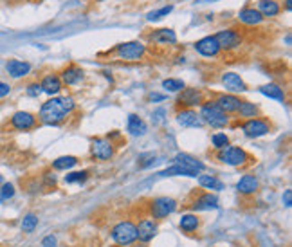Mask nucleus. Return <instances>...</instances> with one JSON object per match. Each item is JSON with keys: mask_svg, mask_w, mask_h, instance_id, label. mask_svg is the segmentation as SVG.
Instances as JSON below:
<instances>
[{"mask_svg": "<svg viewBox=\"0 0 292 247\" xmlns=\"http://www.w3.org/2000/svg\"><path fill=\"white\" fill-rule=\"evenodd\" d=\"M240 101H242V99L236 98L235 94H220L217 99H215V103L218 105V108H222V110L226 112V114L238 110Z\"/></svg>", "mask_w": 292, "mask_h": 247, "instance_id": "nucleus-17", "label": "nucleus"}, {"mask_svg": "<svg viewBox=\"0 0 292 247\" xmlns=\"http://www.w3.org/2000/svg\"><path fill=\"white\" fill-rule=\"evenodd\" d=\"M6 69H8L9 76H13V78H24V76L29 74L31 65L27 62H22V60H9L6 63Z\"/></svg>", "mask_w": 292, "mask_h": 247, "instance_id": "nucleus-20", "label": "nucleus"}, {"mask_svg": "<svg viewBox=\"0 0 292 247\" xmlns=\"http://www.w3.org/2000/svg\"><path fill=\"white\" fill-rule=\"evenodd\" d=\"M40 89H41V92H46V94H49V96H54L62 91V79H60V76H56V74H47V76H44V79H41Z\"/></svg>", "mask_w": 292, "mask_h": 247, "instance_id": "nucleus-19", "label": "nucleus"}, {"mask_svg": "<svg viewBox=\"0 0 292 247\" xmlns=\"http://www.w3.org/2000/svg\"><path fill=\"white\" fill-rule=\"evenodd\" d=\"M175 164H181V166H186V168L193 170V172L200 173L204 170V162H200L198 159L195 157L188 155V153H177L175 155Z\"/></svg>", "mask_w": 292, "mask_h": 247, "instance_id": "nucleus-24", "label": "nucleus"}, {"mask_svg": "<svg viewBox=\"0 0 292 247\" xmlns=\"http://www.w3.org/2000/svg\"><path fill=\"white\" fill-rule=\"evenodd\" d=\"M148 99H152V101H162V99H166V96L164 94H157V92H150Z\"/></svg>", "mask_w": 292, "mask_h": 247, "instance_id": "nucleus-45", "label": "nucleus"}, {"mask_svg": "<svg viewBox=\"0 0 292 247\" xmlns=\"http://www.w3.org/2000/svg\"><path fill=\"white\" fill-rule=\"evenodd\" d=\"M173 11V6H164V8H160V9H155V11H150L148 15H146V18H148L150 22H155V20H160L162 17H168L170 13Z\"/></svg>", "mask_w": 292, "mask_h": 247, "instance_id": "nucleus-34", "label": "nucleus"}, {"mask_svg": "<svg viewBox=\"0 0 292 247\" xmlns=\"http://www.w3.org/2000/svg\"><path fill=\"white\" fill-rule=\"evenodd\" d=\"M89 177V172H72L69 175H65L67 184H74V182H85Z\"/></svg>", "mask_w": 292, "mask_h": 247, "instance_id": "nucleus-37", "label": "nucleus"}, {"mask_svg": "<svg viewBox=\"0 0 292 247\" xmlns=\"http://www.w3.org/2000/svg\"><path fill=\"white\" fill-rule=\"evenodd\" d=\"M238 18L242 24L245 25H258L264 22V17H262V13L255 8H243L242 11L238 13Z\"/></svg>", "mask_w": 292, "mask_h": 247, "instance_id": "nucleus-22", "label": "nucleus"}, {"mask_svg": "<svg viewBox=\"0 0 292 247\" xmlns=\"http://www.w3.org/2000/svg\"><path fill=\"white\" fill-rule=\"evenodd\" d=\"M258 9L262 13V17H276L278 13L281 11L280 4L276 2V0H258Z\"/></svg>", "mask_w": 292, "mask_h": 247, "instance_id": "nucleus-25", "label": "nucleus"}, {"mask_svg": "<svg viewBox=\"0 0 292 247\" xmlns=\"http://www.w3.org/2000/svg\"><path fill=\"white\" fill-rule=\"evenodd\" d=\"M218 159L224 164L229 166H243L245 161H249V153L240 146H226L222 152L218 153Z\"/></svg>", "mask_w": 292, "mask_h": 247, "instance_id": "nucleus-6", "label": "nucleus"}, {"mask_svg": "<svg viewBox=\"0 0 292 247\" xmlns=\"http://www.w3.org/2000/svg\"><path fill=\"white\" fill-rule=\"evenodd\" d=\"M155 162V155L153 153H144L139 157V168H148Z\"/></svg>", "mask_w": 292, "mask_h": 247, "instance_id": "nucleus-39", "label": "nucleus"}, {"mask_svg": "<svg viewBox=\"0 0 292 247\" xmlns=\"http://www.w3.org/2000/svg\"><path fill=\"white\" fill-rule=\"evenodd\" d=\"M146 53V47H144L143 42L132 40V42H124L115 47V54L121 58V60H128V62H136L141 60Z\"/></svg>", "mask_w": 292, "mask_h": 247, "instance_id": "nucleus-4", "label": "nucleus"}, {"mask_svg": "<svg viewBox=\"0 0 292 247\" xmlns=\"http://www.w3.org/2000/svg\"><path fill=\"white\" fill-rule=\"evenodd\" d=\"M92 157L98 159V161H108L114 157V144L108 139H94L92 143Z\"/></svg>", "mask_w": 292, "mask_h": 247, "instance_id": "nucleus-10", "label": "nucleus"}, {"mask_svg": "<svg viewBox=\"0 0 292 247\" xmlns=\"http://www.w3.org/2000/svg\"><path fill=\"white\" fill-rule=\"evenodd\" d=\"M41 247H58V240L54 235H49L41 240Z\"/></svg>", "mask_w": 292, "mask_h": 247, "instance_id": "nucleus-41", "label": "nucleus"}, {"mask_svg": "<svg viewBox=\"0 0 292 247\" xmlns=\"http://www.w3.org/2000/svg\"><path fill=\"white\" fill-rule=\"evenodd\" d=\"M198 184L204 190H224V182L218 181L213 175H198Z\"/></svg>", "mask_w": 292, "mask_h": 247, "instance_id": "nucleus-30", "label": "nucleus"}, {"mask_svg": "<svg viewBox=\"0 0 292 247\" xmlns=\"http://www.w3.org/2000/svg\"><path fill=\"white\" fill-rule=\"evenodd\" d=\"M198 4H206V2H215V0H197Z\"/></svg>", "mask_w": 292, "mask_h": 247, "instance_id": "nucleus-47", "label": "nucleus"}, {"mask_svg": "<svg viewBox=\"0 0 292 247\" xmlns=\"http://www.w3.org/2000/svg\"><path fill=\"white\" fill-rule=\"evenodd\" d=\"M285 9L290 11V9H292V0H285Z\"/></svg>", "mask_w": 292, "mask_h": 247, "instance_id": "nucleus-46", "label": "nucleus"}, {"mask_svg": "<svg viewBox=\"0 0 292 247\" xmlns=\"http://www.w3.org/2000/svg\"><path fill=\"white\" fill-rule=\"evenodd\" d=\"M60 79H62L63 83H67V85H76V83H79L83 79V69L78 65L65 67V69L62 70Z\"/></svg>", "mask_w": 292, "mask_h": 247, "instance_id": "nucleus-21", "label": "nucleus"}, {"mask_svg": "<svg viewBox=\"0 0 292 247\" xmlns=\"http://www.w3.org/2000/svg\"><path fill=\"white\" fill-rule=\"evenodd\" d=\"M164 115H166V110H164V108H157V110L152 114L153 123H162V121H164Z\"/></svg>", "mask_w": 292, "mask_h": 247, "instance_id": "nucleus-40", "label": "nucleus"}, {"mask_svg": "<svg viewBox=\"0 0 292 247\" xmlns=\"http://www.w3.org/2000/svg\"><path fill=\"white\" fill-rule=\"evenodd\" d=\"M9 92H11V87H9L8 83L0 81V98H4V96H8Z\"/></svg>", "mask_w": 292, "mask_h": 247, "instance_id": "nucleus-44", "label": "nucleus"}, {"mask_svg": "<svg viewBox=\"0 0 292 247\" xmlns=\"http://www.w3.org/2000/svg\"><path fill=\"white\" fill-rule=\"evenodd\" d=\"M175 210H177V202H175V198L159 197V198H153V200L150 202V215H152V219L162 220V219H166L168 215H172Z\"/></svg>", "mask_w": 292, "mask_h": 247, "instance_id": "nucleus-5", "label": "nucleus"}, {"mask_svg": "<svg viewBox=\"0 0 292 247\" xmlns=\"http://www.w3.org/2000/svg\"><path fill=\"white\" fill-rule=\"evenodd\" d=\"M260 188V181L255 177V175H243L242 179L236 184V190L242 195H255Z\"/></svg>", "mask_w": 292, "mask_h": 247, "instance_id": "nucleus-18", "label": "nucleus"}, {"mask_svg": "<svg viewBox=\"0 0 292 247\" xmlns=\"http://www.w3.org/2000/svg\"><path fill=\"white\" fill-rule=\"evenodd\" d=\"M36 226H38V217L34 213H27L24 219H22V224H20L24 233H33V231L36 229Z\"/></svg>", "mask_w": 292, "mask_h": 247, "instance_id": "nucleus-33", "label": "nucleus"}, {"mask_svg": "<svg viewBox=\"0 0 292 247\" xmlns=\"http://www.w3.org/2000/svg\"><path fill=\"white\" fill-rule=\"evenodd\" d=\"M193 211H207V210H217L218 208V198L213 193H198L195 200L189 204Z\"/></svg>", "mask_w": 292, "mask_h": 247, "instance_id": "nucleus-11", "label": "nucleus"}, {"mask_svg": "<svg viewBox=\"0 0 292 247\" xmlns=\"http://www.w3.org/2000/svg\"><path fill=\"white\" fill-rule=\"evenodd\" d=\"M195 49L197 53H200L202 56H217L220 53V47H218V42L215 36H204L195 44Z\"/></svg>", "mask_w": 292, "mask_h": 247, "instance_id": "nucleus-13", "label": "nucleus"}, {"mask_svg": "<svg viewBox=\"0 0 292 247\" xmlns=\"http://www.w3.org/2000/svg\"><path fill=\"white\" fill-rule=\"evenodd\" d=\"M236 112L240 114V117H249L251 119V117H256L260 114V108L251 101H240V107Z\"/></svg>", "mask_w": 292, "mask_h": 247, "instance_id": "nucleus-31", "label": "nucleus"}, {"mask_svg": "<svg viewBox=\"0 0 292 247\" xmlns=\"http://www.w3.org/2000/svg\"><path fill=\"white\" fill-rule=\"evenodd\" d=\"M220 81H222V85L226 87V91H229V92H245L247 91L245 81H243L236 72H224Z\"/></svg>", "mask_w": 292, "mask_h": 247, "instance_id": "nucleus-14", "label": "nucleus"}, {"mask_svg": "<svg viewBox=\"0 0 292 247\" xmlns=\"http://www.w3.org/2000/svg\"><path fill=\"white\" fill-rule=\"evenodd\" d=\"M76 103L70 96H60L53 98L41 105L40 108V121L46 125H60L65 121V117L74 110Z\"/></svg>", "mask_w": 292, "mask_h": 247, "instance_id": "nucleus-1", "label": "nucleus"}, {"mask_svg": "<svg viewBox=\"0 0 292 247\" xmlns=\"http://www.w3.org/2000/svg\"><path fill=\"white\" fill-rule=\"evenodd\" d=\"M41 92V89H40V83H31V85L27 87V94L29 96H33V98H36L38 94Z\"/></svg>", "mask_w": 292, "mask_h": 247, "instance_id": "nucleus-42", "label": "nucleus"}, {"mask_svg": "<svg viewBox=\"0 0 292 247\" xmlns=\"http://www.w3.org/2000/svg\"><path fill=\"white\" fill-rule=\"evenodd\" d=\"M139 247H146V245H139Z\"/></svg>", "mask_w": 292, "mask_h": 247, "instance_id": "nucleus-49", "label": "nucleus"}, {"mask_svg": "<svg viewBox=\"0 0 292 247\" xmlns=\"http://www.w3.org/2000/svg\"><path fill=\"white\" fill-rule=\"evenodd\" d=\"M13 195H15V186H13L11 182H4V184H2V190H0V202L8 200Z\"/></svg>", "mask_w": 292, "mask_h": 247, "instance_id": "nucleus-38", "label": "nucleus"}, {"mask_svg": "<svg viewBox=\"0 0 292 247\" xmlns=\"http://www.w3.org/2000/svg\"><path fill=\"white\" fill-rule=\"evenodd\" d=\"M150 42H155V44H175L177 42V34L173 29H157L155 33L150 34Z\"/></svg>", "mask_w": 292, "mask_h": 247, "instance_id": "nucleus-23", "label": "nucleus"}, {"mask_svg": "<svg viewBox=\"0 0 292 247\" xmlns=\"http://www.w3.org/2000/svg\"><path fill=\"white\" fill-rule=\"evenodd\" d=\"M179 226H181L182 231H186V233H191V231H195L198 226H200V220H198L197 215H182L181 217V222H179Z\"/></svg>", "mask_w": 292, "mask_h": 247, "instance_id": "nucleus-29", "label": "nucleus"}, {"mask_svg": "<svg viewBox=\"0 0 292 247\" xmlns=\"http://www.w3.org/2000/svg\"><path fill=\"white\" fill-rule=\"evenodd\" d=\"M179 105H184V107H197V105L204 103V96L198 89H182L181 96L177 99Z\"/></svg>", "mask_w": 292, "mask_h": 247, "instance_id": "nucleus-12", "label": "nucleus"}, {"mask_svg": "<svg viewBox=\"0 0 292 247\" xmlns=\"http://www.w3.org/2000/svg\"><path fill=\"white\" fill-rule=\"evenodd\" d=\"M215 38H217V42H218V47H220V49H226V51L236 49V47H240V44H242V36L236 33L235 29L218 31V33L215 34Z\"/></svg>", "mask_w": 292, "mask_h": 247, "instance_id": "nucleus-8", "label": "nucleus"}, {"mask_svg": "<svg viewBox=\"0 0 292 247\" xmlns=\"http://www.w3.org/2000/svg\"><path fill=\"white\" fill-rule=\"evenodd\" d=\"M211 143H213V146L217 150H224L226 146H229V137L226 136V134H213V137H211Z\"/></svg>", "mask_w": 292, "mask_h": 247, "instance_id": "nucleus-36", "label": "nucleus"}, {"mask_svg": "<svg viewBox=\"0 0 292 247\" xmlns=\"http://www.w3.org/2000/svg\"><path fill=\"white\" fill-rule=\"evenodd\" d=\"M260 92L267 98H272V99H278V101H283L285 99V92L280 85H276V83H269V85H264L260 87Z\"/></svg>", "mask_w": 292, "mask_h": 247, "instance_id": "nucleus-28", "label": "nucleus"}, {"mask_svg": "<svg viewBox=\"0 0 292 247\" xmlns=\"http://www.w3.org/2000/svg\"><path fill=\"white\" fill-rule=\"evenodd\" d=\"M200 119L206 121L210 127L213 128H222L229 123V117L227 114L222 110V108H218V105L215 101H206V103L200 105Z\"/></svg>", "mask_w": 292, "mask_h": 247, "instance_id": "nucleus-2", "label": "nucleus"}, {"mask_svg": "<svg viewBox=\"0 0 292 247\" xmlns=\"http://www.w3.org/2000/svg\"><path fill=\"white\" fill-rule=\"evenodd\" d=\"M36 123H38L36 115L25 110L15 112L11 117V127L15 128V130H20V132H27V130L36 127Z\"/></svg>", "mask_w": 292, "mask_h": 247, "instance_id": "nucleus-9", "label": "nucleus"}, {"mask_svg": "<svg viewBox=\"0 0 292 247\" xmlns=\"http://www.w3.org/2000/svg\"><path fill=\"white\" fill-rule=\"evenodd\" d=\"M76 164H78V159H76L74 155H63V157H58L56 161H53L54 170H70Z\"/></svg>", "mask_w": 292, "mask_h": 247, "instance_id": "nucleus-32", "label": "nucleus"}, {"mask_svg": "<svg viewBox=\"0 0 292 247\" xmlns=\"http://www.w3.org/2000/svg\"><path fill=\"white\" fill-rule=\"evenodd\" d=\"M160 177H177V175H184V177H197L198 173L193 172V170L186 168V166H181V164H173L170 168H166L164 172L159 173Z\"/></svg>", "mask_w": 292, "mask_h": 247, "instance_id": "nucleus-26", "label": "nucleus"}, {"mask_svg": "<svg viewBox=\"0 0 292 247\" xmlns=\"http://www.w3.org/2000/svg\"><path fill=\"white\" fill-rule=\"evenodd\" d=\"M184 87H186L184 81H182V79H177V78H168L162 81V89H166V91H170V92H179V91H182Z\"/></svg>", "mask_w": 292, "mask_h": 247, "instance_id": "nucleus-35", "label": "nucleus"}, {"mask_svg": "<svg viewBox=\"0 0 292 247\" xmlns=\"http://www.w3.org/2000/svg\"><path fill=\"white\" fill-rule=\"evenodd\" d=\"M177 123L181 125V127H186V128H195V127H200L202 119H200V115H198L195 110H191V108H184V110L177 112Z\"/></svg>", "mask_w": 292, "mask_h": 247, "instance_id": "nucleus-16", "label": "nucleus"}, {"mask_svg": "<svg viewBox=\"0 0 292 247\" xmlns=\"http://www.w3.org/2000/svg\"><path fill=\"white\" fill-rule=\"evenodd\" d=\"M112 240L121 247L132 245L137 240L136 224L130 222V220H123V222L115 224V226L112 227Z\"/></svg>", "mask_w": 292, "mask_h": 247, "instance_id": "nucleus-3", "label": "nucleus"}, {"mask_svg": "<svg viewBox=\"0 0 292 247\" xmlns=\"http://www.w3.org/2000/svg\"><path fill=\"white\" fill-rule=\"evenodd\" d=\"M283 204H285L287 208L292 206V190H285V193H283Z\"/></svg>", "mask_w": 292, "mask_h": 247, "instance_id": "nucleus-43", "label": "nucleus"}, {"mask_svg": "<svg viewBox=\"0 0 292 247\" xmlns=\"http://www.w3.org/2000/svg\"><path fill=\"white\" fill-rule=\"evenodd\" d=\"M128 132L132 136H143V134H146V123L136 114H130L128 115Z\"/></svg>", "mask_w": 292, "mask_h": 247, "instance_id": "nucleus-27", "label": "nucleus"}, {"mask_svg": "<svg viewBox=\"0 0 292 247\" xmlns=\"http://www.w3.org/2000/svg\"><path fill=\"white\" fill-rule=\"evenodd\" d=\"M242 130L247 137H262L267 136L272 130V125L264 117H251L245 123H242Z\"/></svg>", "mask_w": 292, "mask_h": 247, "instance_id": "nucleus-7", "label": "nucleus"}, {"mask_svg": "<svg viewBox=\"0 0 292 247\" xmlns=\"http://www.w3.org/2000/svg\"><path fill=\"white\" fill-rule=\"evenodd\" d=\"M136 227H137V240H141L143 243H148L157 235V224L152 219L141 220L139 226Z\"/></svg>", "mask_w": 292, "mask_h": 247, "instance_id": "nucleus-15", "label": "nucleus"}, {"mask_svg": "<svg viewBox=\"0 0 292 247\" xmlns=\"http://www.w3.org/2000/svg\"><path fill=\"white\" fill-rule=\"evenodd\" d=\"M0 184H2V175H0Z\"/></svg>", "mask_w": 292, "mask_h": 247, "instance_id": "nucleus-48", "label": "nucleus"}]
</instances>
